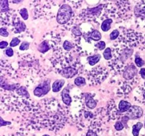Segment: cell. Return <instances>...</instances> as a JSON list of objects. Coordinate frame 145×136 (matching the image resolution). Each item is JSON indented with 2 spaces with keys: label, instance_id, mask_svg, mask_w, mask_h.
<instances>
[{
  "label": "cell",
  "instance_id": "52a82bcc",
  "mask_svg": "<svg viewBox=\"0 0 145 136\" xmlns=\"http://www.w3.org/2000/svg\"><path fill=\"white\" fill-rule=\"evenodd\" d=\"M82 69H83V66L82 64L77 60H75V62L72 65L65 67L62 70L59 71L58 74L66 79H71L82 72Z\"/></svg>",
  "mask_w": 145,
  "mask_h": 136
},
{
  "label": "cell",
  "instance_id": "9a60e30c",
  "mask_svg": "<svg viewBox=\"0 0 145 136\" xmlns=\"http://www.w3.org/2000/svg\"><path fill=\"white\" fill-rule=\"evenodd\" d=\"M13 25H14L15 33H21L24 32L26 30V25L25 24V23L19 19L17 20L16 21H14Z\"/></svg>",
  "mask_w": 145,
  "mask_h": 136
},
{
  "label": "cell",
  "instance_id": "74e56055",
  "mask_svg": "<svg viewBox=\"0 0 145 136\" xmlns=\"http://www.w3.org/2000/svg\"><path fill=\"white\" fill-rule=\"evenodd\" d=\"M86 136H98V135L97 133L93 131V130H89L87 133H86Z\"/></svg>",
  "mask_w": 145,
  "mask_h": 136
},
{
  "label": "cell",
  "instance_id": "d6986e66",
  "mask_svg": "<svg viewBox=\"0 0 145 136\" xmlns=\"http://www.w3.org/2000/svg\"><path fill=\"white\" fill-rule=\"evenodd\" d=\"M113 23L112 18H106L102 21V24L101 25V30L104 32H107L111 28V24Z\"/></svg>",
  "mask_w": 145,
  "mask_h": 136
},
{
  "label": "cell",
  "instance_id": "4316f807",
  "mask_svg": "<svg viewBox=\"0 0 145 136\" xmlns=\"http://www.w3.org/2000/svg\"><path fill=\"white\" fill-rule=\"evenodd\" d=\"M19 14L21 15V16L22 17V18L24 20H28V10L26 9L25 8H23L20 10L19 11Z\"/></svg>",
  "mask_w": 145,
  "mask_h": 136
},
{
  "label": "cell",
  "instance_id": "44dd1931",
  "mask_svg": "<svg viewBox=\"0 0 145 136\" xmlns=\"http://www.w3.org/2000/svg\"><path fill=\"white\" fill-rule=\"evenodd\" d=\"M62 48L65 50V51L67 52H71V50L75 48V45L74 42H70L69 41H64L63 44H62Z\"/></svg>",
  "mask_w": 145,
  "mask_h": 136
},
{
  "label": "cell",
  "instance_id": "8992f818",
  "mask_svg": "<svg viewBox=\"0 0 145 136\" xmlns=\"http://www.w3.org/2000/svg\"><path fill=\"white\" fill-rule=\"evenodd\" d=\"M103 8H104L103 4H100L93 8H88L82 11L80 16L84 21H95L101 16Z\"/></svg>",
  "mask_w": 145,
  "mask_h": 136
},
{
  "label": "cell",
  "instance_id": "7a4b0ae2",
  "mask_svg": "<svg viewBox=\"0 0 145 136\" xmlns=\"http://www.w3.org/2000/svg\"><path fill=\"white\" fill-rule=\"evenodd\" d=\"M19 65L21 69L25 72V73H28L33 77H42L46 75L45 74L42 67L40 66L39 60L36 59L33 55H27V58L20 62Z\"/></svg>",
  "mask_w": 145,
  "mask_h": 136
},
{
  "label": "cell",
  "instance_id": "cb8c5ba5",
  "mask_svg": "<svg viewBox=\"0 0 145 136\" xmlns=\"http://www.w3.org/2000/svg\"><path fill=\"white\" fill-rule=\"evenodd\" d=\"M72 33L75 38H81L83 35V33L82 32L81 29L79 28V26H74L72 27Z\"/></svg>",
  "mask_w": 145,
  "mask_h": 136
},
{
  "label": "cell",
  "instance_id": "8d00e7d4",
  "mask_svg": "<svg viewBox=\"0 0 145 136\" xmlns=\"http://www.w3.org/2000/svg\"><path fill=\"white\" fill-rule=\"evenodd\" d=\"M129 120H130V118L127 116V115H125V116H122L121 121H122V123H123V125L125 126V127H127V121H128Z\"/></svg>",
  "mask_w": 145,
  "mask_h": 136
},
{
  "label": "cell",
  "instance_id": "f35d334b",
  "mask_svg": "<svg viewBox=\"0 0 145 136\" xmlns=\"http://www.w3.org/2000/svg\"><path fill=\"white\" fill-rule=\"evenodd\" d=\"M8 45V43L7 41H1L0 42V49H4V48H7Z\"/></svg>",
  "mask_w": 145,
  "mask_h": 136
},
{
  "label": "cell",
  "instance_id": "f546056e",
  "mask_svg": "<svg viewBox=\"0 0 145 136\" xmlns=\"http://www.w3.org/2000/svg\"><path fill=\"white\" fill-rule=\"evenodd\" d=\"M29 42H28V41H23V42H21V45H20L19 50L21 51L27 50H28V48H29Z\"/></svg>",
  "mask_w": 145,
  "mask_h": 136
},
{
  "label": "cell",
  "instance_id": "30bf717a",
  "mask_svg": "<svg viewBox=\"0 0 145 136\" xmlns=\"http://www.w3.org/2000/svg\"><path fill=\"white\" fill-rule=\"evenodd\" d=\"M21 85L19 83L11 82L8 76H0V87L2 88L4 90L16 92V90Z\"/></svg>",
  "mask_w": 145,
  "mask_h": 136
},
{
  "label": "cell",
  "instance_id": "1f68e13d",
  "mask_svg": "<svg viewBox=\"0 0 145 136\" xmlns=\"http://www.w3.org/2000/svg\"><path fill=\"white\" fill-rule=\"evenodd\" d=\"M20 42H21V40H20L19 38H14L12 40H11V42H10L9 45L11 48H13V47H16L17 46V45H19Z\"/></svg>",
  "mask_w": 145,
  "mask_h": 136
},
{
  "label": "cell",
  "instance_id": "5b68a950",
  "mask_svg": "<svg viewBox=\"0 0 145 136\" xmlns=\"http://www.w3.org/2000/svg\"><path fill=\"white\" fill-rule=\"evenodd\" d=\"M57 22L59 25L65 26L72 21L73 11L72 7L68 4H63L59 7L57 14Z\"/></svg>",
  "mask_w": 145,
  "mask_h": 136
},
{
  "label": "cell",
  "instance_id": "277c9868",
  "mask_svg": "<svg viewBox=\"0 0 145 136\" xmlns=\"http://www.w3.org/2000/svg\"><path fill=\"white\" fill-rule=\"evenodd\" d=\"M44 38L45 39L38 46V50L41 53H45L50 50H53L60 42V37L59 35L53 33H47Z\"/></svg>",
  "mask_w": 145,
  "mask_h": 136
},
{
  "label": "cell",
  "instance_id": "836d02e7",
  "mask_svg": "<svg viewBox=\"0 0 145 136\" xmlns=\"http://www.w3.org/2000/svg\"><path fill=\"white\" fill-rule=\"evenodd\" d=\"M0 35L3 37H8L9 35L8 31L6 28H0Z\"/></svg>",
  "mask_w": 145,
  "mask_h": 136
},
{
  "label": "cell",
  "instance_id": "7bdbcfd3",
  "mask_svg": "<svg viewBox=\"0 0 145 136\" xmlns=\"http://www.w3.org/2000/svg\"><path fill=\"white\" fill-rule=\"evenodd\" d=\"M144 128H145V121H144Z\"/></svg>",
  "mask_w": 145,
  "mask_h": 136
},
{
  "label": "cell",
  "instance_id": "ba28073f",
  "mask_svg": "<svg viewBox=\"0 0 145 136\" xmlns=\"http://www.w3.org/2000/svg\"><path fill=\"white\" fill-rule=\"evenodd\" d=\"M137 72H138V71H137L135 65L133 63H130L126 67L122 74H123V77L124 80L137 84L138 80H137V79H135V77L137 75Z\"/></svg>",
  "mask_w": 145,
  "mask_h": 136
},
{
  "label": "cell",
  "instance_id": "f1b7e54d",
  "mask_svg": "<svg viewBox=\"0 0 145 136\" xmlns=\"http://www.w3.org/2000/svg\"><path fill=\"white\" fill-rule=\"evenodd\" d=\"M135 63L138 67H142L144 65V61L140 57L136 56L135 59Z\"/></svg>",
  "mask_w": 145,
  "mask_h": 136
},
{
  "label": "cell",
  "instance_id": "2e32d148",
  "mask_svg": "<svg viewBox=\"0 0 145 136\" xmlns=\"http://www.w3.org/2000/svg\"><path fill=\"white\" fill-rule=\"evenodd\" d=\"M132 105L130 102L122 100L120 101V102L118 104V110L120 112V114L122 115V113H127L130 109L131 108Z\"/></svg>",
  "mask_w": 145,
  "mask_h": 136
},
{
  "label": "cell",
  "instance_id": "ee69618b",
  "mask_svg": "<svg viewBox=\"0 0 145 136\" xmlns=\"http://www.w3.org/2000/svg\"><path fill=\"white\" fill-rule=\"evenodd\" d=\"M144 86H145V82H144Z\"/></svg>",
  "mask_w": 145,
  "mask_h": 136
},
{
  "label": "cell",
  "instance_id": "6da1fadb",
  "mask_svg": "<svg viewBox=\"0 0 145 136\" xmlns=\"http://www.w3.org/2000/svg\"><path fill=\"white\" fill-rule=\"evenodd\" d=\"M111 49L113 58L109 61L108 65L115 73L120 75L130 64L127 61L131 59L134 50L119 41L113 45Z\"/></svg>",
  "mask_w": 145,
  "mask_h": 136
},
{
  "label": "cell",
  "instance_id": "ac0fdd59",
  "mask_svg": "<svg viewBox=\"0 0 145 136\" xmlns=\"http://www.w3.org/2000/svg\"><path fill=\"white\" fill-rule=\"evenodd\" d=\"M65 83V79H57V80L55 81L54 83L52 84V89L53 92H59V91L62 89L63 87L64 84Z\"/></svg>",
  "mask_w": 145,
  "mask_h": 136
},
{
  "label": "cell",
  "instance_id": "7c38bea8",
  "mask_svg": "<svg viewBox=\"0 0 145 136\" xmlns=\"http://www.w3.org/2000/svg\"><path fill=\"white\" fill-rule=\"evenodd\" d=\"M127 115L131 120H135L141 118L143 115V110L137 106H132L130 110L127 112Z\"/></svg>",
  "mask_w": 145,
  "mask_h": 136
},
{
  "label": "cell",
  "instance_id": "7402d4cb",
  "mask_svg": "<svg viewBox=\"0 0 145 136\" xmlns=\"http://www.w3.org/2000/svg\"><path fill=\"white\" fill-rule=\"evenodd\" d=\"M143 124L141 122H138L136 124H135L133 127V135L134 136H139V134H140V130L142 128Z\"/></svg>",
  "mask_w": 145,
  "mask_h": 136
},
{
  "label": "cell",
  "instance_id": "4dcf8cb0",
  "mask_svg": "<svg viewBox=\"0 0 145 136\" xmlns=\"http://www.w3.org/2000/svg\"><path fill=\"white\" fill-rule=\"evenodd\" d=\"M94 46L99 50H103L106 48V42L104 41H99L97 43L95 44Z\"/></svg>",
  "mask_w": 145,
  "mask_h": 136
},
{
  "label": "cell",
  "instance_id": "d4e9b609",
  "mask_svg": "<svg viewBox=\"0 0 145 136\" xmlns=\"http://www.w3.org/2000/svg\"><path fill=\"white\" fill-rule=\"evenodd\" d=\"M74 84L76 85V86H84L86 85V79H85V78H84L83 76H77V77L76 78V79H74Z\"/></svg>",
  "mask_w": 145,
  "mask_h": 136
},
{
  "label": "cell",
  "instance_id": "d6a6232c",
  "mask_svg": "<svg viewBox=\"0 0 145 136\" xmlns=\"http://www.w3.org/2000/svg\"><path fill=\"white\" fill-rule=\"evenodd\" d=\"M114 127H115V128H116V130H118V131H120V130H122L123 128H124L125 126L123 125V123H122L121 120H118V121L116 123V124H115Z\"/></svg>",
  "mask_w": 145,
  "mask_h": 136
},
{
  "label": "cell",
  "instance_id": "d590c367",
  "mask_svg": "<svg viewBox=\"0 0 145 136\" xmlns=\"http://www.w3.org/2000/svg\"><path fill=\"white\" fill-rule=\"evenodd\" d=\"M5 55H7V57H12L13 55H14V50H13V49L11 47L6 49Z\"/></svg>",
  "mask_w": 145,
  "mask_h": 136
},
{
  "label": "cell",
  "instance_id": "b9f144b4",
  "mask_svg": "<svg viewBox=\"0 0 145 136\" xmlns=\"http://www.w3.org/2000/svg\"><path fill=\"white\" fill-rule=\"evenodd\" d=\"M42 136H50L49 135H42Z\"/></svg>",
  "mask_w": 145,
  "mask_h": 136
},
{
  "label": "cell",
  "instance_id": "3957f363",
  "mask_svg": "<svg viewBox=\"0 0 145 136\" xmlns=\"http://www.w3.org/2000/svg\"><path fill=\"white\" fill-rule=\"evenodd\" d=\"M108 76V70L101 65H98L92 68L86 74L89 84L91 86H96V85L101 84L107 78Z\"/></svg>",
  "mask_w": 145,
  "mask_h": 136
},
{
  "label": "cell",
  "instance_id": "9c48e42d",
  "mask_svg": "<svg viewBox=\"0 0 145 136\" xmlns=\"http://www.w3.org/2000/svg\"><path fill=\"white\" fill-rule=\"evenodd\" d=\"M51 80L49 79L42 81L37 85L33 90V94L37 97H41L46 95L50 91Z\"/></svg>",
  "mask_w": 145,
  "mask_h": 136
},
{
  "label": "cell",
  "instance_id": "83f0119b",
  "mask_svg": "<svg viewBox=\"0 0 145 136\" xmlns=\"http://www.w3.org/2000/svg\"><path fill=\"white\" fill-rule=\"evenodd\" d=\"M119 35H120V31L117 29L113 30L110 34V40H112V41H115V40H116L118 38Z\"/></svg>",
  "mask_w": 145,
  "mask_h": 136
},
{
  "label": "cell",
  "instance_id": "e0dca14e",
  "mask_svg": "<svg viewBox=\"0 0 145 136\" xmlns=\"http://www.w3.org/2000/svg\"><path fill=\"white\" fill-rule=\"evenodd\" d=\"M16 93L18 95V96L21 98H24V99H30V94L28 92V89L25 86H21L19 88L16 90Z\"/></svg>",
  "mask_w": 145,
  "mask_h": 136
},
{
  "label": "cell",
  "instance_id": "ab89813d",
  "mask_svg": "<svg viewBox=\"0 0 145 136\" xmlns=\"http://www.w3.org/2000/svg\"><path fill=\"white\" fill-rule=\"evenodd\" d=\"M140 75L143 79H145V68H142L140 69Z\"/></svg>",
  "mask_w": 145,
  "mask_h": 136
},
{
  "label": "cell",
  "instance_id": "5bb4252c",
  "mask_svg": "<svg viewBox=\"0 0 145 136\" xmlns=\"http://www.w3.org/2000/svg\"><path fill=\"white\" fill-rule=\"evenodd\" d=\"M61 96H62V100L63 103H65L66 106H71L72 103V99L69 95V87L67 86L65 87L63 90L62 91L61 93Z\"/></svg>",
  "mask_w": 145,
  "mask_h": 136
},
{
  "label": "cell",
  "instance_id": "603a6c76",
  "mask_svg": "<svg viewBox=\"0 0 145 136\" xmlns=\"http://www.w3.org/2000/svg\"><path fill=\"white\" fill-rule=\"evenodd\" d=\"M0 10L1 12L9 11L8 0H0Z\"/></svg>",
  "mask_w": 145,
  "mask_h": 136
},
{
  "label": "cell",
  "instance_id": "ffe728a7",
  "mask_svg": "<svg viewBox=\"0 0 145 136\" xmlns=\"http://www.w3.org/2000/svg\"><path fill=\"white\" fill-rule=\"evenodd\" d=\"M101 58V55H99V54H95L92 56L88 57L87 60L91 66H94L96 64H97L100 61Z\"/></svg>",
  "mask_w": 145,
  "mask_h": 136
},
{
  "label": "cell",
  "instance_id": "8fae6325",
  "mask_svg": "<svg viewBox=\"0 0 145 136\" xmlns=\"http://www.w3.org/2000/svg\"><path fill=\"white\" fill-rule=\"evenodd\" d=\"M136 84L127 81H120L117 89V94L119 96H125L132 91L133 85Z\"/></svg>",
  "mask_w": 145,
  "mask_h": 136
},
{
  "label": "cell",
  "instance_id": "4fadbf2b",
  "mask_svg": "<svg viewBox=\"0 0 145 136\" xmlns=\"http://www.w3.org/2000/svg\"><path fill=\"white\" fill-rule=\"evenodd\" d=\"M82 96L84 100L85 106L89 109H94L97 106V102L94 99V95L90 93L83 94Z\"/></svg>",
  "mask_w": 145,
  "mask_h": 136
},
{
  "label": "cell",
  "instance_id": "e575fe53",
  "mask_svg": "<svg viewBox=\"0 0 145 136\" xmlns=\"http://www.w3.org/2000/svg\"><path fill=\"white\" fill-rule=\"evenodd\" d=\"M11 124V122L10 121H7V120H4L0 116V128L3 127V126H9Z\"/></svg>",
  "mask_w": 145,
  "mask_h": 136
},
{
  "label": "cell",
  "instance_id": "60d3db41",
  "mask_svg": "<svg viewBox=\"0 0 145 136\" xmlns=\"http://www.w3.org/2000/svg\"><path fill=\"white\" fill-rule=\"evenodd\" d=\"M142 99L145 101V91H144V92H143L142 95Z\"/></svg>",
  "mask_w": 145,
  "mask_h": 136
},
{
  "label": "cell",
  "instance_id": "484cf974",
  "mask_svg": "<svg viewBox=\"0 0 145 136\" xmlns=\"http://www.w3.org/2000/svg\"><path fill=\"white\" fill-rule=\"evenodd\" d=\"M103 57L106 60H112L113 58V55H112V49L110 48H107L105 49V51L103 53Z\"/></svg>",
  "mask_w": 145,
  "mask_h": 136
}]
</instances>
